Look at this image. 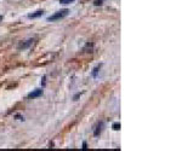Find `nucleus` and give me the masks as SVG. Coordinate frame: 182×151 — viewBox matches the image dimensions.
Returning a JSON list of instances; mask_svg holds the SVG:
<instances>
[{"instance_id": "nucleus-13", "label": "nucleus", "mask_w": 182, "mask_h": 151, "mask_svg": "<svg viewBox=\"0 0 182 151\" xmlns=\"http://www.w3.org/2000/svg\"><path fill=\"white\" fill-rule=\"evenodd\" d=\"M15 117L17 118V120H23V116H21V115H16Z\"/></svg>"}, {"instance_id": "nucleus-2", "label": "nucleus", "mask_w": 182, "mask_h": 151, "mask_svg": "<svg viewBox=\"0 0 182 151\" xmlns=\"http://www.w3.org/2000/svg\"><path fill=\"white\" fill-rule=\"evenodd\" d=\"M43 93H44V91L41 90V88L34 90L33 92H30V93L28 94V98H29V99H34V98H38V97H40V96H43Z\"/></svg>"}, {"instance_id": "nucleus-4", "label": "nucleus", "mask_w": 182, "mask_h": 151, "mask_svg": "<svg viewBox=\"0 0 182 151\" xmlns=\"http://www.w3.org/2000/svg\"><path fill=\"white\" fill-rule=\"evenodd\" d=\"M103 122H100V123H97V126H96V128H95V131H94V136L95 137H98L100 134L102 133V129H103Z\"/></svg>"}, {"instance_id": "nucleus-3", "label": "nucleus", "mask_w": 182, "mask_h": 151, "mask_svg": "<svg viewBox=\"0 0 182 151\" xmlns=\"http://www.w3.org/2000/svg\"><path fill=\"white\" fill-rule=\"evenodd\" d=\"M33 42H34V40H33V39L26 40L24 42H22V44L18 45V50H26V49H28V47H30V46L33 45Z\"/></svg>"}, {"instance_id": "nucleus-1", "label": "nucleus", "mask_w": 182, "mask_h": 151, "mask_svg": "<svg viewBox=\"0 0 182 151\" xmlns=\"http://www.w3.org/2000/svg\"><path fill=\"white\" fill-rule=\"evenodd\" d=\"M68 13H69V10L68 9H63L61 11H57L52 16H49V17H47V22H54V21L62 19V18L66 17V16H68Z\"/></svg>"}, {"instance_id": "nucleus-7", "label": "nucleus", "mask_w": 182, "mask_h": 151, "mask_svg": "<svg viewBox=\"0 0 182 151\" xmlns=\"http://www.w3.org/2000/svg\"><path fill=\"white\" fill-rule=\"evenodd\" d=\"M101 65H102V64H98V65H97V67H96V68L92 70V74H91V75H92L94 77H96V76H97L98 71H100V69H101Z\"/></svg>"}, {"instance_id": "nucleus-6", "label": "nucleus", "mask_w": 182, "mask_h": 151, "mask_svg": "<svg viewBox=\"0 0 182 151\" xmlns=\"http://www.w3.org/2000/svg\"><path fill=\"white\" fill-rule=\"evenodd\" d=\"M92 49H94V44H92V42H87V44L85 45V47H84V51L91 52V51H92Z\"/></svg>"}, {"instance_id": "nucleus-9", "label": "nucleus", "mask_w": 182, "mask_h": 151, "mask_svg": "<svg viewBox=\"0 0 182 151\" xmlns=\"http://www.w3.org/2000/svg\"><path fill=\"white\" fill-rule=\"evenodd\" d=\"M102 4H103V0H95V1H94L95 6H101Z\"/></svg>"}, {"instance_id": "nucleus-10", "label": "nucleus", "mask_w": 182, "mask_h": 151, "mask_svg": "<svg viewBox=\"0 0 182 151\" xmlns=\"http://www.w3.org/2000/svg\"><path fill=\"white\" fill-rule=\"evenodd\" d=\"M73 1H75V0H60V3L61 4H71Z\"/></svg>"}, {"instance_id": "nucleus-5", "label": "nucleus", "mask_w": 182, "mask_h": 151, "mask_svg": "<svg viewBox=\"0 0 182 151\" xmlns=\"http://www.w3.org/2000/svg\"><path fill=\"white\" fill-rule=\"evenodd\" d=\"M44 15V11L43 10H38V11H35V12H33V13H29L28 15V18H38V17H41V16Z\"/></svg>"}, {"instance_id": "nucleus-8", "label": "nucleus", "mask_w": 182, "mask_h": 151, "mask_svg": "<svg viewBox=\"0 0 182 151\" xmlns=\"http://www.w3.org/2000/svg\"><path fill=\"white\" fill-rule=\"evenodd\" d=\"M120 127H121V126H120V123H119V122H115V123H113L112 128H113L114 131H119V129H120Z\"/></svg>"}, {"instance_id": "nucleus-12", "label": "nucleus", "mask_w": 182, "mask_h": 151, "mask_svg": "<svg viewBox=\"0 0 182 151\" xmlns=\"http://www.w3.org/2000/svg\"><path fill=\"white\" fill-rule=\"evenodd\" d=\"M83 149H84V150H86L87 149V144H86V143L84 141V143H83Z\"/></svg>"}, {"instance_id": "nucleus-11", "label": "nucleus", "mask_w": 182, "mask_h": 151, "mask_svg": "<svg viewBox=\"0 0 182 151\" xmlns=\"http://www.w3.org/2000/svg\"><path fill=\"white\" fill-rule=\"evenodd\" d=\"M80 96H81V93H77V94H75V96H74V97H73V100H78V98H79Z\"/></svg>"}, {"instance_id": "nucleus-14", "label": "nucleus", "mask_w": 182, "mask_h": 151, "mask_svg": "<svg viewBox=\"0 0 182 151\" xmlns=\"http://www.w3.org/2000/svg\"><path fill=\"white\" fill-rule=\"evenodd\" d=\"M1 19H3V16H0V22H1Z\"/></svg>"}]
</instances>
